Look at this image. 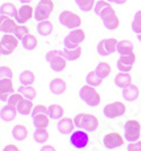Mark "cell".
I'll return each mask as SVG.
<instances>
[{
	"mask_svg": "<svg viewBox=\"0 0 141 151\" xmlns=\"http://www.w3.org/2000/svg\"><path fill=\"white\" fill-rule=\"evenodd\" d=\"M94 12L97 16H99L104 26L109 31H114L120 26V18L117 17L116 12L109 5V1L106 0L97 1L94 7Z\"/></svg>",
	"mask_w": 141,
	"mask_h": 151,
	"instance_id": "cell-1",
	"label": "cell"
},
{
	"mask_svg": "<svg viewBox=\"0 0 141 151\" xmlns=\"http://www.w3.org/2000/svg\"><path fill=\"white\" fill-rule=\"evenodd\" d=\"M75 125L78 129H81L86 132H94L96 131L98 125H99V121L95 115L87 113H80L76 115V117L73 119Z\"/></svg>",
	"mask_w": 141,
	"mask_h": 151,
	"instance_id": "cell-2",
	"label": "cell"
},
{
	"mask_svg": "<svg viewBox=\"0 0 141 151\" xmlns=\"http://www.w3.org/2000/svg\"><path fill=\"white\" fill-rule=\"evenodd\" d=\"M79 96H80V99L83 101L88 106L90 107H95L98 106L101 104V95L97 91V89L90 85H85L80 88L79 91Z\"/></svg>",
	"mask_w": 141,
	"mask_h": 151,
	"instance_id": "cell-3",
	"label": "cell"
},
{
	"mask_svg": "<svg viewBox=\"0 0 141 151\" xmlns=\"http://www.w3.org/2000/svg\"><path fill=\"white\" fill-rule=\"evenodd\" d=\"M45 60L49 62L53 71L60 72L67 67V59L63 57V50H54L46 53Z\"/></svg>",
	"mask_w": 141,
	"mask_h": 151,
	"instance_id": "cell-4",
	"label": "cell"
},
{
	"mask_svg": "<svg viewBox=\"0 0 141 151\" xmlns=\"http://www.w3.org/2000/svg\"><path fill=\"white\" fill-rule=\"evenodd\" d=\"M53 9H54L53 0H40L39 5L36 6L34 12V18L36 22L46 20L51 16Z\"/></svg>",
	"mask_w": 141,
	"mask_h": 151,
	"instance_id": "cell-5",
	"label": "cell"
},
{
	"mask_svg": "<svg viewBox=\"0 0 141 151\" xmlns=\"http://www.w3.org/2000/svg\"><path fill=\"white\" fill-rule=\"evenodd\" d=\"M59 22L61 25L65 26L67 28L76 29L81 25V17L70 10H63L59 15Z\"/></svg>",
	"mask_w": 141,
	"mask_h": 151,
	"instance_id": "cell-6",
	"label": "cell"
},
{
	"mask_svg": "<svg viewBox=\"0 0 141 151\" xmlns=\"http://www.w3.org/2000/svg\"><path fill=\"white\" fill-rule=\"evenodd\" d=\"M141 124L137 120H129L124 125V139L128 142H135L140 138Z\"/></svg>",
	"mask_w": 141,
	"mask_h": 151,
	"instance_id": "cell-7",
	"label": "cell"
},
{
	"mask_svg": "<svg viewBox=\"0 0 141 151\" xmlns=\"http://www.w3.org/2000/svg\"><path fill=\"white\" fill-rule=\"evenodd\" d=\"M86 38V34L85 31L81 28H76V29H72V31L64 37L63 40V44L64 47H68V49H75L80 46V43L85 41Z\"/></svg>",
	"mask_w": 141,
	"mask_h": 151,
	"instance_id": "cell-8",
	"label": "cell"
},
{
	"mask_svg": "<svg viewBox=\"0 0 141 151\" xmlns=\"http://www.w3.org/2000/svg\"><path fill=\"white\" fill-rule=\"evenodd\" d=\"M18 38L14 34H5L0 41V52L2 55H9L18 46Z\"/></svg>",
	"mask_w": 141,
	"mask_h": 151,
	"instance_id": "cell-9",
	"label": "cell"
},
{
	"mask_svg": "<svg viewBox=\"0 0 141 151\" xmlns=\"http://www.w3.org/2000/svg\"><path fill=\"white\" fill-rule=\"evenodd\" d=\"M127 112V106L122 101H113L111 104H107L104 107L103 113L107 119H116L121 117Z\"/></svg>",
	"mask_w": 141,
	"mask_h": 151,
	"instance_id": "cell-10",
	"label": "cell"
},
{
	"mask_svg": "<svg viewBox=\"0 0 141 151\" xmlns=\"http://www.w3.org/2000/svg\"><path fill=\"white\" fill-rule=\"evenodd\" d=\"M117 44H119V41L116 38H113V37L104 38V40H102L97 44V52L102 57H107L109 54L116 52V50H117Z\"/></svg>",
	"mask_w": 141,
	"mask_h": 151,
	"instance_id": "cell-11",
	"label": "cell"
},
{
	"mask_svg": "<svg viewBox=\"0 0 141 151\" xmlns=\"http://www.w3.org/2000/svg\"><path fill=\"white\" fill-rule=\"evenodd\" d=\"M89 142V135L83 130H78L71 133L70 135V145L76 149H83L88 145Z\"/></svg>",
	"mask_w": 141,
	"mask_h": 151,
	"instance_id": "cell-12",
	"label": "cell"
},
{
	"mask_svg": "<svg viewBox=\"0 0 141 151\" xmlns=\"http://www.w3.org/2000/svg\"><path fill=\"white\" fill-rule=\"evenodd\" d=\"M123 143H124V138L117 132L107 133L103 139V145L106 149H115L123 145Z\"/></svg>",
	"mask_w": 141,
	"mask_h": 151,
	"instance_id": "cell-13",
	"label": "cell"
},
{
	"mask_svg": "<svg viewBox=\"0 0 141 151\" xmlns=\"http://www.w3.org/2000/svg\"><path fill=\"white\" fill-rule=\"evenodd\" d=\"M32 17H34V8L28 4V5H23L20 7L17 12V15L14 18L18 25H23L27 23Z\"/></svg>",
	"mask_w": 141,
	"mask_h": 151,
	"instance_id": "cell-14",
	"label": "cell"
},
{
	"mask_svg": "<svg viewBox=\"0 0 141 151\" xmlns=\"http://www.w3.org/2000/svg\"><path fill=\"white\" fill-rule=\"evenodd\" d=\"M135 62V52L130 53V54H125V55H121L119 61H117V69L120 70L121 72H130L133 64Z\"/></svg>",
	"mask_w": 141,
	"mask_h": 151,
	"instance_id": "cell-15",
	"label": "cell"
},
{
	"mask_svg": "<svg viewBox=\"0 0 141 151\" xmlns=\"http://www.w3.org/2000/svg\"><path fill=\"white\" fill-rule=\"evenodd\" d=\"M14 93H15V87L12 79L6 78L0 80V101H8L9 96Z\"/></svg>",
	"mask_w": 141,
	"mask_h": 151,
	"instance_id": "cell-16",
	"label": "cell"
},
{
	"mask_svg": "<svg viewBox=\"0 0 141 151\" xmlns=\"http://www.w3.org/2000/svg\"><path fill=\"white\" fill-rule=\"evenodd\" d=\"M17 26L18 25L15 18L5 16V15H0V32L5 34H14Z\"/></svg>",
	"mask_w": 141,
	"mask_h": 151,
	"instance_id": "cell-17",
	"label": "cell"
},
{
	"mask_svg": "<svg viewBox=\"0 0 141 151\" xmlns=\"http://www.w3.org/2000/svg\"><path fill=\"white\" fill-rule=\"evenodd\" d=\"M75 122L69 117H62L60 119L57 124V129L61 134H71L75 129Z\"/></svg>",
	"mask_w": 141,
	"mask_h": 151,
	"instance_id": "cell-18",
	"label": "cell"
},
{
	"mask_svg": "<svg viewBox=\"0 0 141 151\" xmlns=\"http://www.w3.org/2000/svg\"><path fill=\"white\" fill-rule=\"evenodd\" d=\"M17 113H18V111H17L16 106L7 104L6 106H4L0 109V119L4 122H12L16 119Z\"/></svg>",
	"mask_w": 141,
	"mask_h": 151,
	"instance_id": "cell-19",
	"label": "cell"
},
{
	"mask_svg": "<svg viewBox=\"0 0 141 151\" xmlns=\"http://www.w3.org/2000/svg\"><path fill=\"white\" fill-rule=\"evenodd\" d=\"M140 94V90L138 88V86H135L133 83L129 85L128 87L122 89V96L127 101H135L138 99Z\"/></svg>",
	"mask_w": 141,
	"mask_h": 151,
	"instance_id": "cell-20",
	"label": "cell"
},
{
	"mask_svg": "<svg viewBox=\"0 0 141 151\" xmlns=\"http://www.w3.org/2000/svg\"><path fill=\"white\" fill-rule=\"evenodd\" d=\"M49 88L53 95H62L67 90V82L62 78H55L50 82Z\"/></svg>",
	"mask_w": 141,
	"mask_h": 151,
	"instance_id": "cell-21",
	"label": "cell"
},
{
	"mask_svg": "<svg viewBox=\"0 0 141 151\" xmlns=\"http://www.w3.org/2000/svg\"><path fill=\"white\" fill-rule=\"evenodd\" d=\"M131 81H132V78H131V76H130L129 72H120L114 78V83L119 88L122 89L128 87L129 85H131L132 83Z\"/></svg>",
	"mask_w": 141,
	"mask_h": 151,
	"instance_id": "cell-22",
	"label": "cell"
},
{
	"mask_svg": "<svg viewBox=\"0 0 141 151\" xmlns=\"http://www.w3.org/2000/svg\"><path fill=\"white\" fill-rule=\"evenodd\" d=\"M12 135L16 141H23L28 137V129L24 124H17L14 126Z\"/></svg>",
	"mask_w": 141,
	"mask_h": 151,
	"instance_id": "cell-23",
	"label": "cell"
},
{
	"mask_svg": "<svg viewBox=\"0 0 141 151\" xmlns=\"http://www.w3.org/2000/svg\"><path fill=\"white\" fill-rule=\"evenodd\" d=\"M53 24H52L51 22L49 20V19H46V20H42V22H39V24L36 26V31L39 33L41 36H49V35H51L52 32H53Z\"/></svg>",
	"mask_w": 141,
	"mask_h": 151,
	"instance_id": "cell-24",
	"label": "cell"
},
{
	"mask_svg": "<svg viewBox=\"0 0 141 151\" xmlns=\"http://www.w3.org/2000/svg\"><path fill=\"white\" fill-rule=\"evenodd\" d=\"M16 108H17V111L20 115H29L32 113L33 108H34V104H33V101H29L27 98H23L17 104Z\"/></svg>",
	"mask_w": 141,
	"mask_h": 151,
	"instance_id": "cell-25",
	"label": "cell"
},
{
	"mask_svg": "<svg viewBox=\"0 0 141 151\" xmlns=\"http://www.w3.org/2000/svg\"><path fill=\"white\" fill-rule=\"evenodd\" d=\"M116 52L120 55H125V54H130L132 52H135V45L131 41L129 40H122L117 44V50Z\"/></svg>",
	"mask_w": 141,
	"mask_h": 151,
	"instance_id": "cell-26",
	"label": "cell"
},
{
	"mask_svg": "<svg viewBox=\"0 0 141 151\" xmlns=\"http://www.w3.org/2000/svg\"><path fill=\"white\" fill-rule=\"evenodd\" d=\"M64 114V108L58 104H52L47 107V115L51 120H60Z\"/></svg>",
	"mask_w": 141,
	"mask_h": 151,
	"instance_id": "cell-27",
	"label": "cell"
},
{
	"mask_svg": "<svg viewBox=\"0 0 141 151\" xmlns=\"http://www.w3.org/2000/svg\"><path fill=\"white\" fill-rule=\"evenodd\" d=\"M50 117L47 114H39L33 117V125L35 129H47L50 124Z\"/></svg>",
	"mask_w": 141,
	"mask_h": 151,
	"instance_id": "cell-28",
	"label": "cell"
},
{
	"mask_svg": "<svg viewBox=\"0 0 141 151\" xmlns=\"http://www.w3.org/2000/svg\"><path fill=\"white\" fill-rule=\"evenodd\" d=\"M18 93L24 96V98H27L29 101H33L35 99L36 95H37V90L36 88L33 86V85H29V86H24L22 85L19 88H18Z\"/></svg>",
	"mask_w": 141,
	"mask_h": 151,
	"instance_id": "cell-29",
	"label": "cell"
},
{
	"mask_svg": "<svg viewBox=\"0 0 141 151\" xmlns=\"http://www.w3.org/2000/svg\"><path fill=\"white\" fill-rule=\"evenodd\" d=\"M81 47L78 46L75 49H68V47H64L63 49V57L68 60V61H76L79 58L81 57Z\"/></svg>",
	"mask_w": 141,
	"mask_h": 151,
	"instance_id": "cell-30",
	"label": "cell"
},
{
	"mask_svg": "<svg viewBox=\"0 0 141 151\" xmlns=\"http://www.w3.org/2000/svg\"><path fill=\"white\" fill-rule=\"evenodd\" d=\"M17 12H18V9L13 2H5V4H2L0 6V15L15 17L17 15Z\"/></svg>",
	"mask_w": 141,
	"mask_h": 151,
	"instance_id": "cell-31",
	"label": "cell"
},
{
	"mask_svg": "<svg viewBox=\"0 0 141 151\" xmlns=\"http://www.w3.org/2000/svg\"><path fill=\"white\" fill-rule=\"evenodd\" d=\"M35 79H36V77L32 70H24L19 75V81L24 86L33 85L35 82Z\"/></svg>",
	"mask_w": 141,
	"mask_h": 151,
	"instance_id": "cell-32",
	"label": "cell"
},
{
	"mask_svg": "<svg viewBox=\"0 0 141 151\" xmlns=\"http://www.w3.org/2000/svg\"><path fill=\"white\" fill-rule=\"evenodd\" d=\"M111 71H112V67L111 64L107 62H99L97 64L96 69H95V72H96L99 78L102 79H105L107 78L109 75H111Z\"/></svg>",
	"mask_w": 141,
	"mask_h": 151,
	"instance_id": "cell-33",
	"label": "cell"
},
{
	"mask_svg": "<svg viewBox=\"0 0 141 151\" xmlns=\"http://www.w3.org/2000/svg\"><path fill=\"white\" fill-rule=\"evenodd\" d=\"M22 45L25 50L32 51L35 50L36 46H37V37L35 35H32V34H28L27 36L22 40Z\"/></svg>",
	"mask_w": 141,
	"mask_h": 151,
	"instance_id": "cell-34",
	"label": "cell"
},
{
	"mask_svg": "<svg viewBox=\"0 0 141 151\" xmlns=\"http://www.w3.org/2000/svg\"><path fill=\"white\" fill-rule=\"evenodd\" d=\"M33 137H34L35 142L42 145V143H44L49 140L50 133L47 131V129H35V132L33 134Z\"/></svg>",
	"mask_w": 141,
	"mask_h": 151,
	"instance_id": "cell-35",
	"label": "cell"
},
{
	"mask_svg": "<svg viewBox=\"0 0 141 151\" xmlns=\"http://www.w3.org/2000/svg\"><path fill=\"white\" fill-rule=\"evenodd\" d=\"M103 80H104V79L99 78L95 71H90V72H88L87 76H86V83L93 86V87H97V86L102 85Z\"/></svg>",
	"mask_w": 141,
	"mask_h": 151,
	"instance_id": "cell-36",
	"label": "cell"
},
{
	"mask_svg": "<svg viewBox=\"0 0 141 151\" xmlns=\"http://www.w3.org/2000/svg\"><path fill=\"white\" fill-rule=\"evenodd\" d=\"M75 1L76 5L79 7V9L85 13L93 10L95 7V0H75Z\"/></svg>",
	"mask_w": 141,
	"mask_h": 151,
	"instance_id": "cell-37",
	"label": "cell"
},
{
	"mask_svg": "<svg viewBox=\"0 0 141 151\" xmlns=\"http://www.w3.org/2000/svg\"><path fill=\"white\" fill-rule=\"evenodd\" d=\"M132 31L137 34H141V10H138L135 14V17L132 20Z\"/></svg>",
	"mask_w": 141,
	"mask_h": 151,
	"instance_id": "cell-38",
	"label": "cell"
},
{
	"mask_svg": "<svg viewBox=\"0 0 141 151\" xmlns=\"http://www.w3.org/2000/svg\"><path fill=\"white\" fill-rule=\"evenodd\" d=\"M28 34H29V28L25 25H18L16 27L15 32H14V35L18 38L19 41H22V40L25 37V36H27Z\"/></svg>",
	"mask_w": 141,
	"mask_h": 151,
	"instance_id": "cell-39",
	"label": "cell"
},
{
	"mask_svg": "<svg viewBox=\"0 0 141 151\" xmlns=\"http://www.w3.org/2000/svg\"><path fill=\"white\" fill-rule=\"evenodd\" d=\"M13 77H14L13 70L10 69L9 67H6V65L0 67V80L6 79V78L13 79Z\"/></svg>",
	"mask_w": 141,
	"mask_h": 151,
	"instance_id": "cell-40",
	"label": "cell"
},
{
	"mask_svg": "<svg viewBox=\"0 0 141 151\" xmlns=\"http://www.w3.org/2000/svg\"><path fill=\"white\" fill-rule=\"evenodd\" d=\"M24 98V96L20 94V93H14V94H12L10 96H9V98H8V104L9 105H13V106H17V104L19 103L22 99Z\"/></svg>",
	"mask_w": 141,
	"mask_h": 151,
	"instance_id": "cell-41",
	"label": "cell"
},
{
	"mask_svg": "<svg viewBox=\"0 0 141 151\" xmlns=\"http://www.w3.org/2000/svg\"><path fill=\"white\" fill-rule=\"evenodd\" d=\"M39 114H47V107L45 106V105H42V104H39V105L34 106L32 113H31V116L34 117V116H36Z\"/></svg>",
	"mask_w": 141,
	"mask_h": 151,
	"instance_id": "cell-42",
	"label": "cell"
},
{
	"mask_svg": "<svg viewBox=\"0 0 141 151\" xmlns=\"http://www.w3.org/2000/svg\"><path fill=\"white\" fill-rule=\"evenodd\" d=\"M128 151H141V141H135V142H130L128 145Z\"/></svg>",
	"mask_w": 141,
	"mask_h": 151,
	"instance_id": "cell-43",
	"label": "cell"
},
{
	"mask_svg": "<svg viewBox=\"0 0 141 151\" xmlns=\"http://www.w3.org/2000/svg\"><path fill=\"white\" fill-rule=\"evenodd\" d=\"M40 151H57V148L52 145H44Z\"/></svg>",
	"mask_w": 141,
	"mask_h": 151,
	"instance_id": "cell-44",
	"label": "cell"
},
{
	"mask_svg": "<svg viewBox=\"0 0 141 151\" xmlns=\"http://www.w3.org/2000/svg\"><path fill=\"white\" fill-rule=\"evenodd\" d=\"M18 150H19V148H18L17 145H6V147L4 148V150H2V151H18Z\"/></svg>",
	"mask_w": 141,
	"mask_h": 151,
	"instance_id": "cell-45",
	"label": "cell"
},
{
	"mask_svg": "<svg viewBox=\"0 0 141 151\" xmlns=\"http://www.w3.org/2000/svg\"><path fill=\"white\" fill-rule=\"evenodd\" d=\"M128 0H114V2L117 4V5H123V4H125Z\"/></svg>",
	"mask_w": 141,
	"mask_h": 151,
	"instance_id": "cell-46",
	"label": "cell"
},
{
	"mask_svg": "<svg viewBox=\"0 0 141 151\" xmlns=\"http://www.w3.org/2000/svg\"><path fill=\"white\" fill-rule=\"evenodd\" d=\"M19 1L23 4V5H28L29 2H32L33 0H19Z\"/></svg>",
	"mask_w": 141,
	"mask_h": 151,
	"instance_id": "cell-47",
	"label": "cell"
},
{
	"mask_svg": "<svg viewBox=\"0 0 141 151\" xmlns=\"http://www.w3.org/2000/svg\"><path fill=\"white\" fill-rule=\"evenodd\" d=\"M138 40L141 42V34H138Z\"/></svg>",
	"mask_w": 141,
	"mask_h": 151,
	"instance_id": "cell-48",
	"label": "cell"
},
{
	"mask_svg": "<svg viewBox=\"0 0 141 151\" xmlns=\"http://www.w3.org/2000/svg\"><path fill=\"white\" fill-rule=\"evenodd\" d=\"M106 1H109V2H114V0H106Z\"/></svg>",
	"mask_w": 141,
	"mask_h": 151,
	"instance_id": "cell-49",
	"label": "cell"
},
{
	"mask_svg": "<svg viewBox=\"0 0 141 151\" xmlns=\"http://www.w3.org/2000/svg\"><path fill=\"white\" fill-rule=\"evenodd\" d=\"M0 55H1V52H0Z\"/></svg>",
	"mask_w": 141,
	"mask_h": 151,
	"instance_id": "cell-50",
	"label": "cell"
},
{
	"mask_svg": "<svg viewBox=\"0 0 141 151\" xmlns=\"http://www.w3.org/2000/svg\"><path fill=\"white\" fill-rule=\"evenodd\" d=\"M18 151H20V150H18Z\"/></svg>",
	"mask_w": 141,
	"mask_h": 151,
	"instance_id": "cell-51",
	"label": "cell"
}]
</instances>
